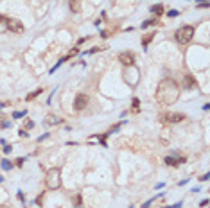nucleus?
Instances as JSON below:
<instances>
[{"label": "nucleus", "instance_id": "nucleus-1", "mask_svg": "<svg viewBox=\"0 0 210 208\" xmlns=\"http://www.w3.org/2000/svg\"><path fill=\"white\" fill-rule=\"evenodd\" d=\"M180 97V86L174 79H162L156 88V101L160 104L171 106L178 101Z\"/></svg>", "mask_w": 210, "mask_h": 208}, {"label": "nucleus", "instance_id": "nucleus-2", "mask_svg": "<svg viewBox=\"0 0 210 208\" xmlns=\"http://www.w3.org/2000/svg\"><path fill=\"white\" fill-rule=\"evenodd\" d=\"M45 183H47V187L50 188V190H58V188L61 187V172H59V169H50L47 172Z\"/></svg>", "mask_w": 210, "mask_h": 208}, {"label": "nucleus", "instance_id": "nucleus-3", "mask_svg": "<svg viewBox=\"0 0 210 208\" xmlns=\"http://www.w3.org/2000/svg\"><path fill=\"white\" fill-rule=\"evenodd\" d=\"M192 38H194V27L192 25H183L176 31V42L181 43V45L189 43Z\"/></svg>", "mask_w": 210, "mask_h": 208}, {"label": "nucleus", "instance_id": "nucleus-4", "mask_svg": "<svg viewBox=\"0 0 210 208\" xmlns=\"http://www.w3.org/2000/svg\"><path fill=\"white\" fill-rule=\"evenodd\" d=\"M138 75H140V70H138L137 66H133V65H131V66H126V70H124V79H126L131 86H137Z\"/></svg>", "mask_w": 210, "mask_h": 208}, {"label": "nucleus", "instance_id": "nucleus-5", "mask_svg": "<svg viewBox=\"0 0 210 208\" xmlns=\"http://www.w3.org/2000/svg\"><path fill=\"white\" fill-rule=\"evenodd\" d=\"M86 106H88V95L79 94L77 97H75V101H74V110H75V111H81V110H84Z\"/></svg>", "mask_w": 210, "mask_h": 208}, {"label": "nucleus", "instance_id": "nucleus-6", "mask_svg": "<svg viewBox=\"0 0 210 208\" xmlns=\"http://www.w3.org/2000/svg\"><path fill=\"white\" fill-rule=\"evenodd\" d=\"M119 61L122 63L124 66H131L135 63V54L133 52H120L119 54Z\"/></svg>", "mask_w": 210, "mask_h": 208}, {"label": "nucleus", "instance_id": "nucleus-7", "mask_svg": "<svg viewBox=\"0 0 210 208\" xmlns=\"http://www.w3.org/2000/svg\"><path fill=\"white\" fill-rule=\"evenodd\" d=\"M162 118L167 124H176V122H181L185 118V115L183 113H169V115H162Z\"/></svg>", "mask_w": 210, "mask_h": 208}, {"label": "nucleus", "instance_id": "nucleus-8", "mask_svg": "<svg viewBox=\"0 0 210 208\" xmlns=\"http://www.w3.org/2000/svg\"><path fill=\"white\" fill-rule=\"evenodd\" d=\"M7 31L11 32H23V25L14 18H7Z\"/></svg>", "mask_w": 210, "mask_h": 208}, {"label": "nucleus", "instance_id": "nucleus-9", "mask_svg": "<svg viewBox=\"0 0 210 208\" xmlns=\"http://www.w3.org/2000/svg\"><path fill=\"white\" fill-rule=\"evenodd\" d=\"M183 162H185V158H174V156H167V158H165V163H167V165H172V167L180 165V163H183Z\"/></svg>", "mask_w": 210, "mask_h": 208}, {"label": "nucleus", "instance_id": "nucleus-10", "mask_svg": "<svg viewBox=\"0 0 210 208\" xmlns=\"http://www.w3.org/2000/svg\"><path fill=\"white\" fill-rule=\"evenodd\" d=\"M68 4H70V11H72V13H79L83 0H68Z\"/></svg>", "mask_w": 210, "mask_h": 208}, {"label": "nucleus", "instance_id": "nucleus-11", "mask_svg": "<svg viewBox=\"0 0 210 208\" xmlns=\"http://www.w3.org/2000/svg\"><path fill=\"white\" fill-rule=\"evenodd\" d=\"M183 86H185V88H194V86H196V81H194V77H192L190 74L185 75V84H183Z\"/></svg>", "mask_w": 210, "mask_h": 208}, {"label": "nucleus", "instance_id": "nucleus-12", "mask_svg": "<svg viewBox=\"0 0 210 208\" xmlns=\"http://www.w3.org/2000/svg\"><path fill=\"white\" fill-rule=\"evenodd\" d=\"M7 31V16L0 14V32H6Z\"/></svg>", "mask_w": 210, "mask_h": 208}, {"label": "nucleus", "instance_id": "nucleus-13", "mask_svg": "<svg viewBox=\"0 0 210 208\" xmlns=\"http://www.w3.org/2000/svg\"><path fill=\"white\" fill-rule=\"evenodd\" d=\"M155 34H156V32H149V34H146V36L142 38V45H144V47H147V45L151 43V40L155 38Z\"/></svg>", "mask_w": 210, "mask_h": 208}, {"label": "nucleus", "instance_id": "nucleus-14", "mask_svg": "<svg viewBox=\"0 0 210 208\" xmlns=\"http://www.w3.org/2000/svg\"><path fill=\"white\" fill-rule=\"evenodd\" d=\"M74 208H83V198L79 194L74 196Z\"/></svg>", "mask_w": 210, "mask_h": 208}, {"label": "nucleus", "instance_id": "nucleus-15", "mask_svg": "<svg viewBox=\"0 0 210 208\" xmlns=\"http://www.w3.org/2000/svg\"><path fill=\"white\" fill-rule=\"evenodd\" d=\"M151 11H153L156 16H160V14L164 13V7H162V4H156V6H153V7H151Z\"/></svg>", "mask_w": 210, "mask_h": 208}, {"label": "nucleus", "instance_id": "nucleus-16", "mask_svg": "<svg viewBox=\"0 0 210 208\" xmlns=\"http://www.w3.org/2000/svg\"><path fill=\"white\" fill-rule=\"evenodd\" d=\"M47 124H61V118H59V117L50 115V117H49V120H47Z\"/></svg>", "mask_w": 210, "mask_h": 208}, {"label": "nucleus", "instance_id": "nucleus-17", "mask_svg": "<svg viewBox=\"0 0 210 208\" xmlns=\"http://www.w3.org/2000/svg\"><path fill=\"white\" fill-rule=\"evenodd\" d=\"M42 92H43L42 88H38V90H36V92H32V94H29V95H27V101H32V99H34V97H38V95L42 94Z\"/></svg>", "mask_w": 210, "mask_h": 208}, {"label": "nucleus", "instance_id": "nucleus-18", "mask_svg": "<svg viewBox=\"0 0 210 208\" xmlns=\"http://www.w3.org/2000/svg\"><path fill=\"white\" fill-rule=\"evenodd\" d=\"M153 23H156V18H151V20H147L142 23V29H146V27H149V25H153Z\"/></svg>", "mask_w": 210, "mask_h": 208}, {"label": "nucleus", "instance_id": "nucleus-19", "mask_svg": "<svg viewBox=\"0 0 210 208\" xmlns=\"http://www.w3.org/2000/svg\"><path fill=\"white\" fill-rule=\"evenodd\" d=\"M138 106H140V101L138 99H133V111L138 113Z\"/></svg>", "mask_w": 210, "mask_h": 208}, {"label": "nucleus", "instance_id": "nucleus-20", "mask_svg": "<svg viewBox=\"0 0 210 208\" xmlns=\"http://www.w3.org/2000/svg\"><path fill=\"white\" fill-rule=\"evenodd\" d=\"M27 115V111H16V113H13V117L14 118H20V117H25Z\"/></svg>", "mask_w": 210, "mask_h": 208}, {"label": "nucleus", "instance_id": "nucleus-21", "mask_svg": "<svg viewBox=\"0 0 210 208\" xmlns=\"http://www.w3.org/2000/svg\"><path fill=\"white\" fill-rule=\"evenodd\" d=\"M2 167H4L6 170H9V169H11V163L7 162V160H4V162H2Z\"/></svg>", "mask_w": 210, "mask_h": 208}, {"label": "nucleus", "instance_id": "nucleus-22", "mask_svg": "<svg viewBox=\"0 0 210 208\" xmlns=\"http://www.w3.org/2000/svg\"><path fill=\"white\" fill-rule=\"evenodd\" d=\"M200 6H201V7H208V0H201Z\"/></svg>", "mask_w": 210, "mask_h": 208}, {"label": "nucleus", "instance_id": "nucleus-23", "mask_svg": "<svg viewBox=\"0 0 210 208\" xmlns=\"http://www.w3.org/2000/svg\"><path fill=\"white\" fill-rule=\"evenodd\" d=\"M167 14H169V16H178L180 13H178V11H169Z\"/></svg>", "mask_w": 210, "mask_h": 208}, {"label": "nucleus", "instance_id": "nucleus-24", "mask_svg": "<svg viewBox=\"0 0 210 208\" xmlns=\"http://www.w3.org/2000/svg\"><path fill=\"white\" fill-rule=\"evenodd\" d=\"M20 136H25V138H27V136H29V133H27L25 129H20Z\"/></svg>", "mask_w": 210, "mask_h": 208}, {"label": "nucleus", "instance_id": "nucleus-25", "mask_svg": "<svg viewBox=\"0 0 210 208\" xmlns=\"http://www.w3.org/2000/svg\"><path fill=\"white\" fill-rule=\"evenodd\" d=\"M16 165H18V167L23 165V158H18V160H16Z\"/></svg>", "mask_w": 210, "mask_h": 208}, {"label": "nucleus", "instance_id": "nucleus-26", "mask_svg": "<svg viewBox=\"0 0 210 208\" xmlns=\"http://www.w3.org/2000/svg\"><path fill=\"white\" fill-rule=\"evenodd\" d=\"M165 208H181V203H176V205H172V206H165Z\"/></svg>", "mask_w": 210, "mask_h": 208}, {"label": "nucleus", "instance_id": "nucleus-27", "mask_svg": "<svg viewBox=\"0 0 210 208\" xmlns=\"http://www.w3.org/2000/svg\"><path fill=\"white\" fill-rule=\"evenodd\" d=\"M101 36H103V38H108V36H110V32H108V31H103V34H101Z\"/></svg>", "mask_w": 210, "mask_h": 208}]
</instances>
